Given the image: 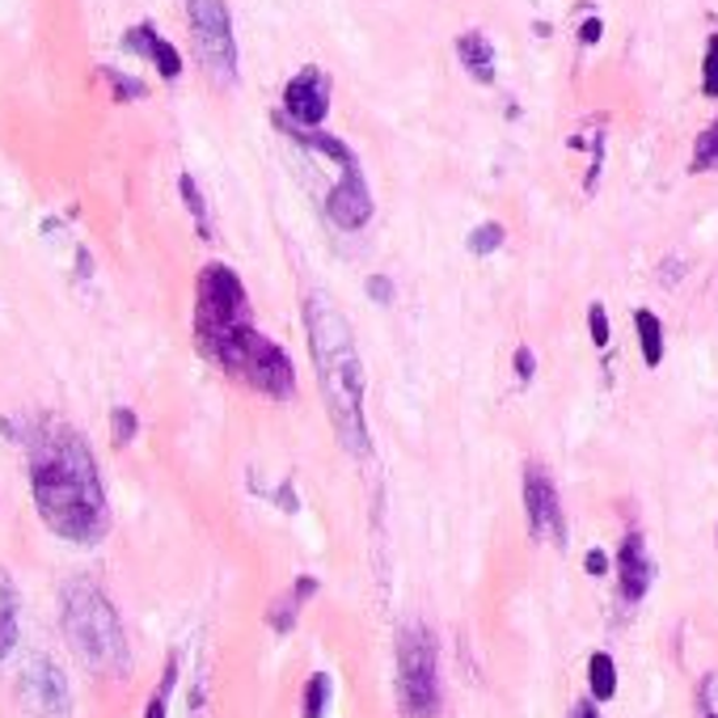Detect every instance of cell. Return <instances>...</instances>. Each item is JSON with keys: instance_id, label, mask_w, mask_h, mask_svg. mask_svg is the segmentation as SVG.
I'll list each match as a JSON object with an SVG mask.
<instances>
[{"instance_id": "1", "label": "cell", "mask_w": 718, "mask_h": 718, "mask_svg": "<svg viewBox=\"0 0 718 718\" xmlns=\"http://www.w3.org/2000/svg\"><path fill=\"white\" fill-rule=\"evenodd\" d=\"M30 490L42 525L72 546H98L110 528V507L98 461L72 427H42L30 443Z\"/></svg>"}, {"instance_id": "2", "label": "cell", "mask_w": 718, "mask_h": 718, "mask_svg": "<svg viewBox=\"0 0 718 718\" xmlns=\"http://www.w3.org/2000/svg\"><path fill=\"white\" fill-rule=\"evenodd\" d=\"M305 335L313 351L321 393L335 419V436L347 452L363 457L368 452V427H363V363L356 351V335L347 317L326 292L305 296Z\"/></svg>"}, {"instance_id": "3", "label": "cell", "mask_w": 718, "mask_h": 718, "mask_svg": "<svg viewBox=\"0 0 718 718\" xmlns=\"http://www.w3.org/2000/svg\"><path fill=\"white\" fill-rule=\"evenodd\" d=\"M63 634H68V647L77 651V659L89 672H127L123 621H119V612H114V605L106 600V591L98 584L72 579L63 588Z\"/></svg>"}, {"instance_id": "4", "label": "cell", "mask_w": 718, "mask_h": 718, "mask_svg": "<svg viewBox=\"0 0 718 718\" xmlns=\"http://www.w3.org/2000/svg\"><path fill=\"white\" fill-rule=\"evenodd\" d=\"M241 326H250L246 288H241V279H237L232 267L211 262V267L199 271V288H195V338H199V351L211 356Z\"/></svg>"}, {"instance_id": "5", "label": "cell", "mask_w": 718, "mask_h": 718, "mask_svg": "<svg viewBox=\"0 0 718 718\" xmlns=\"http://www.w3.org/2000/svg\"><path fill=\"white\" fill-rule=\"evenodd\" d=\"M208 359H216L229 377L246 380L253 385L258 393L267 398H292L296 389V372H292V359L283 356V347L262 338L253 326H241L232 338H225Z\"/></svg>"}, {"instance_id": "6", "label": "cell", "mask_w": 718, "mask_h": 718, "mask_svg": "<svg viewBox=\"0 0 718 718\" xmlns=\"http://www.w3.org/2000/svg\"><path fill=\"white\" fill-rule=\"evenodd\" d=\"M398 706L406 718H431L440 710L436 638L422 626H406L398 638Z\"/></svg>"}, {"instance_id": "7", "label": "cell", "mask_w": 718, "mask_h": 718, "mask_svg": "<svg viewBox=\"0 0 718 718\" xmlns=\"http://www.w3.org/2000/svg\"><path fill=\"white\" fill-rule=\"evenodd\" d=\"M190 39L199 51V63L216 84L237 81V39H232V18L225 0H187Z\"/></svg>"}, {"instance_id": "8", "label": "cell", "mask_w": 718, "mask_h": 718, "mask_svg": "<svg viewBox=\"0 0 718 718\" xmlns=\"http://www.w3.org/2000/svg\"><path fill=\"white\" fill-rule=\"evenodd\" d=\"M279 114L296 127H321L326 114H330V77L321 68H300L283 89V110Z\"/></svg>"}, {"instance_id": "9", "label": "cell", "mask_w": 718, "mask_h": 718, "mask_svg": "<svg viewBox=\"0 0 718 718\" xmlns=\"http://www.w3.org/2000/svg\"><path fill=\"white\" fill-rule=\"evenodd\" d=\"M525 503H528V525L537 541H567V525H562V507H558V490L549 482V473L541 465H528L525 473Z\"/></svg>"}, {"instance_id": "10", "label": "cell", "mask_w": 718, "mask_h": 718, "mask_svg": "<svg viewBox=\"0 0 718 718\" xmlns=\"http://www.w3.org/2000/svg\"><path fill=\"white\" fill-rule=\"evenodd\" d=\"M21 701L34 710V715H68L72 710V694H68V680L63 672L39 655V659H30V668L21 672Z\"/></svg>"}, {"instance_id": "11", "label": "cell", "mask_w": 718, "mask_h": 718, "mask_svg": "<svg viewBox=\"0 0 718 718\" xmlns=\"http://www.w3.org/2000/svg\"><path fill=\"white\" fill-rule=\"evenodd\" d=\"M326 216L347 232L363 229V225L372 220V195H368V182H363V173H359V161L338 173L335 190H330V199H326Z\"/></svg>"}, {"instance_id": "12", "label": "cell", "mask_w": 718, "mask_h": 718, "mask_svg": "<svg viewBox=\"0 0 718 718\" xmlns=\"http://www.w3.org/2000/svg\"><path fill=\"white\" fill-rule=\"evenodd\" d=\"M123 47L127 51H136V56H144L148 63H157V72H161L166 81H178V77H182V56H178L173 42H166L157 34V26H148V21L131 26L123 34Z\"/></svg>"}, {"instance_id": "13", "label": "cell", "mask_w": 718, "mask_h": 718, "mask_svg": "<svg viewBox=\"0 0 718 718\" xmlns=\"http://www.w3.org/2000/svg\"><path fill=\"white\" fill-rule=\"evenodd\" d=\"M617 584H621V600H630V605H638L651 588V562H647L638 532H630L617 549Z\"/></svg>"}, {"instance_id": "14", "label": "cell", "mask_w": 718, "mask_h": 718, "mask_svg": "<svg viewBox=\"0 0 718 718\" xmlns=\"http://www.w3.org/2000/svg\"><path fill=\"white\" fill-rule=\"evenodd\" d=\"M457 56H461L465 72H469L473 81L495 84V47H490L486 34H478V30L461 34V39H457Z\"/></svg>"}, {"instance_id": "15", "label": "cell", "mask_w": 718, "mask_h": 718, "mask_svg": "<svg viewBox=\"0 0 718 718\" xmlns=\"http://www.w3.org/2000/svg\"><path fill=\"white\" fill-rule=\"evenodd\" d=\"M634 330H638V347H642L647 368H659V359H664V326H659V317L647 313V309H634Z\"/></svg>"}, {"instance_id": "16", "label": "cell", "mask_w": 718, "mask_h": 718, "mask_svg": "<svg viewBox=\"0 0 718 718\" xmlns=\"http://www.w3.org/2000/svg\"><path fill=\"white\" fill-rule=\"evenodd\" d=\"M18 647V596L13 584L0 575V659Z\"/></svg>"}, {"instance_id": "17", "label": "cell", "mask_w": 718, "mask_h": 718, "mask_svg": "<svg viewBox=\"0 0 718 718\" xmlns=\"http://www.w3.org/2000/svg\"><path fill=\"white\" fill-rule=\"evenodd\" d=\"M588 680H591V697L596 701H609L617 694V664H612V655L596 651L588 659Z\"/></svg>"}, {"instance_id": "18", "label": "cell", "mask_w": 718, "mask_h": 718, "mask_svg": "<svg viewBox=\"0 0 718 718\" xmlns=\"http://www.w3.org/2000/svg\"><path fill=\"white\" fill-rule=\"evenodd\" d=\"M313 591H317V579H296L292 596H288V600H279V605H271V626H275V630H292L300 600H305V596H313Z\"/></svg>"}, {"instance_id": "19", "label": "cell", "mask_w": 718, "mask_h": 718, "mask_svg": "<svg viewBox=\"0 0 718 718\" xmlns=\"http://www.w3.org/2000/svg\"><path fill=\"white\" fill-rule=\"evenodd\" d=\"M694 173H706V169H718V119L701 136H697V144H694Z\"/></svg>"}, {"instance_id": "20", "label": "cell", "mask_w": 718, "mask_h": 718, "mask_svg": "<svg viewBox=\"0 0 718 718\" xmlns=\"http://www.w3.org/2000/svg\"><path fill=\"white\" fill-rule=\"evenodd\" d=\"M326 701H330V676L313 672L305 685V718H326Z\"/></svg>"}, {"instance_id": "21", "label": "cell", "mask_w": 718, "mask_h": 718, "mask_svg": "<svg viewBox=\"0 0 718 718\" xmlns=\"http://www.w3.org/2000/svg\"><path fill=\"white\" fill-rule=\"evenodd\" d=\"M178 190H182V199H187V208H190V216H195V225H199V232L208 237V203H203V195H199V187H195V178L190 173H182L178 178Z\"/></svg>"}, {"instance_id": "22", "label": "cell", "mask_w": 718, "mask_h": 718, "mask_svg": "<svg viewBox=\"0 0 718 718\" xmlns=\"http://www.w3.org/2000/svg\"><path fill=\"white\" fill-rule=\"evenodd\" d=\"M173 680H178V659L169 655V664H166V676H161V689L148 697V710H144V718H166V706H169V689H173Z\"/></svg>"}, {"instance_id": "23", "label": "cell", "mask_w": 718, "mask_h": 718, "mask_svg": "<svg viewBox=\"0 0 718 718\" xmlns=\"http://www.w3.org/2000/svg\"><path fill=\"white\" fill-rule=\"evenodd\" d=\"M503 225H478V229L469 232V241H465V246H469V253H495L499 250V246H503Z\"/></svg>"}, {"instance_id": "24", "label": "cell", "mask_w": 718, "mask_h": 718, "mask_svg": "<svg viewBox=\"0 0 718 718\" xmlns=\"http://www.w3.org/2000/svg\"><path fill=\"white\" fill-rule=\"evenodd\" d=\"M102 77L110 81V89H114V98L119 102H140L148 89L144 81H136V77H123V72H114V68H102Z\"/></svg>"}, {"instance_id": "25", "label": "cell", "mask_w": 718, "mask_h": 718, "mask_svg": "<svg viewBox=\"0 0 718 718\" xmlns=\"http://www.w3.org/2000/svg\"><path fill=\"white\" fill-rule=\"evenodd\" d=\"M136 431H140V422H136V410H127V406H119V410L110 415V440L123 448V443L136 440Z\"/></svg>"}, {"instance_id": "26", "label": "cell", "mask_w": 718, "mask_h": 718, "mask_svg": "<svg viewBox=\"0 0 718 718\" xmlns=\"http://www.w3.org/2000/svg\"><path fill=\"white\" fill-rule=\"evenodd\" d=\"M701 93L718 98V34H710L706 42V60H701Z\"/></svg>"}, {"instance_id": "27", "label": "cell", "mask_w": 718, "mask_h": 718, "mask_svg": "<svg viewBox=\"0 0 718 718\" xmlns=\"http://www.w3.org/2000/svg\"><path fill=\"white\" fill-rule=\"evenodd\" d=\"M588 330H591V342H596V347H609V313H605L600 305H591L588 309Z\"/></svg>"}, {"instance_id": "28", "label": "cell", "mask_w": 718, "mask_h": 718, "mask_svg": "<svg viewBox=\"0 0 718 718\" xmlns=\"http://www.w3.org/2000/svg\"><path fill=\"white\" fill-rule=\"evenodd\" d=\"M368 296H372L377 305H393V279H385V275H372V279H368Z\"/></svg>"}, {"instance_id": "29", "label": "cell", "mask_w": 718, "mask_h": 718, "mask_svg": "<svg viewBox=\"0 0 718 718\" xmlns=\"http://www.w3.org/2000/svg\"><path fill=\"white\" fill-rule=\"evenodd\" d=\"M600 34H605V21H600V18H588L584 26H579V42H584V47L600 42Z\"/></svg>"}, {"instance_id": "30", "label": "cell", "mask_w": 718, "mask_h": 718, "mask_svg": "<svg viewBox=\"0 0 718 718\" xmlns=\"http://www.w3.org/2000/svg\"><path fill=\"white\" fill-rule=\"evenodd\" d=\"M532 372H537V359H532V351H528V347H520V351H516V377L532 380Z\"/></svg>"}, {"instance_id": "31", "label": "cell", "mask_w": 718, "mask_h": 718, "mask_svg": "<svg viewBox=\"0 0 718 718\" xmlns=\"http://www.w3.org/2000/svg\"><path fill=\"white\" fill-rule=\"evenodd\" d=\"M588 570H591V575H605V570H609V554H605V549H591Z\"/></svg>"}, {"instance_id": "32", "label": "cell", "mask_w": 718, "mask_h": 718, "mask_svg": "<svg viewBox=\"0 0 718 718\" xmlns=\"http://www.w3.org/2000/svg\"><path fill=\"white\" fill-rule=\"evenodd\" d=\"M575 718H600V715H596V706H591V701H579V706H575Z\"/></svg>"}]
</instances>
